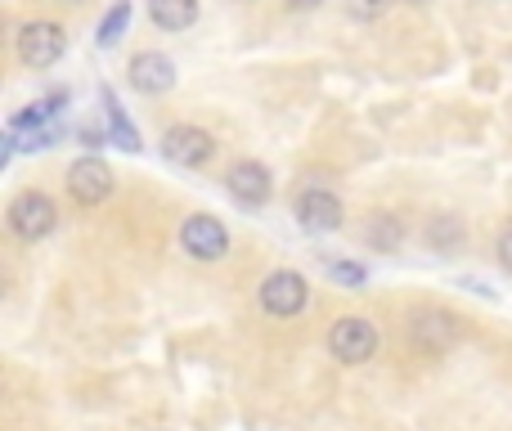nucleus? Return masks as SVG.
<instances>
[{
  "instance_id": "7ed1b4c3",
  "label": "nucleus",
  "mask_w": 512,
  "mask_h": 431,
  "mask_svg": "<svg viewBox=\"0 0 512 431\" xmlns=\"http://www.w3.org/2000/svg\"><path fill=\"white\" fill-rule=\"evenodd\" d=\"M180 243H185V252L194 261H221L230 252V229L216 216H189L185 229H180Z\"/></svg>"
},
{
  "instance_id": "f3484780",
  "label": "nucleus",
  "mask_w": 512,
  "mask_h": 431,
  "mask_svg": "<svg viewBox=\"0 0 512 431\" xmlns=\"http://www.w3.org/2000/svg\"><path fill=\"white\" fill-rule=\"evenodd\" d=\"M328 274H333L337 283H346V288H360L369 274H364V265H355V261H328Z\"/></svg>"
},
{
  "instance_id": "9d476101",
  "label": "nucleus",
  "mask_w": 512,
  "mask_h": 431,
  "mask_svg": "<svg viewBox=\"0 0 512 431\" xmlns=\"http://www.w3.org/2000/svg\"><path fill=\"white\" fill-rule=\"evenodd\" d=\"M297 220L310 229V234H328V229L342 225V203H337V194H328V189L315 185L297 198Z\"/></svg>"
},
{
  "instance_id": "9b49d317",
  "label": "nucleus",
  "mask_w": 512,
  "mask_h": 431,
  "mask_svg": "<svg viewBox=\"0 0 512 431\" xmlns=\"http://www.w3.org/2000/svg\"><path fill=\"white\" fill-rule=\"evenodd\" d=\"M409 333H414L418 346H427V351H441V346L459 342V319L445 315V310H418V315L409 319Z\"/></svg>"
},
{
  "instance_id": "2eb2a0df",
  "label": "nucleus",
  "mask_w": 512,
  "mask_h": 431,
  "mask_svg": "<svg viewBox=\"0 0 512 431\" xmlns=\"http://www.w3.org/2000/svg\"><path fill=\"white\" fill-rule=\"evenodd\" d=\"M400 238H405V229H400L396 216H373L369 220V243L382 247V252H396Z\"/></svg>"
},
{
  "instance_id": "412c9836",
  "label": "nucleus",
  "mask_w": 512,
  "mask_h": 431,
  "mask_svg": "<svg viewBox=\"0 0 512 431\" xmlns=\"http://www.w3.org/2000/svg\"><path fill=\"white\" fill-rule=\"evenodd\" d=\"M288 5H297V9H310V5H319V0H288Z\"/></svg>"
},
{
  "instance_id": "f03ea898",
  "label": "nucleus",
  "mask_w": 512,
  "mask_h": 431,
  "mask_svg": "<svg viewBox=\"0 0 512 431\" xmlns=\"http://www.w3.org/2000/svg\"><path fill=\"white\" fill-rule=\"evenodd\" d=\"M54 220H59L54 203L45 194H36V189H27V194H18L14 203H9V229H14L18 238H27V243L50 234Z\"/></svg>"
},
{
  "instance_id": "6ab92c4d",
  "label": "nucleus",
  "mask_w": 512,
  "mask_h": 431,
  "mask_svg": "<svg viewBox=\"0 0 512 431\" xmlns=\"http://www.w3.org/2000/svg\"><path fill=\"white\" fill-rule=\"evenodd\" d=\"M499 265H504V270H512V225L504 229V234H499Z\"/></svg>"
},
{
  "instance_id": "423d86ee",
  "label": "nucleus",
  "mask_w": 512,
  "mask_h": 431,
  "mask_svg": "<svg viewBox=\"0 0 512 431\" xmlns=\"http://www.w3.org/2000/svg\"><path fill=\"white\" fill-rule=\"evenodd\" d=\"M261 306L279 319H292L306 306V279H301L297 270H274L270 279L261 283Z\"/></svg>"
},
{
  "instance_id": "20e7f679",
  "label": "nucleus",
  "mask_w": 512,
  "mask_h": 431,
  "mask_svg": "<svg viewBox=\"0 0 512 431\" xmlns=\"http://www.w3.org/2000/svg\"><path fill=\"white\" fill-rule=\"evenodd\" d=\"M63 45H68V36H63L59 23H27L23 32H18V54H23L27 68H50V63H59Z\"/></svg>"
},
{
  "instance_id": "39448f33",
  "label": "nucleus",
  "mask_w": 512,
  "mask_h": 431,
  "mask_svg": "<svg viewBox=\"0 0 512 431\" xmlns=\"http://www.w3.org/2000/svg\"><path fill=\"white\" fill-rule=\"evenodd\" d=\"M162 153H167V162H176V167H203L216 153V140L203 126H171V131L162 135Z\"/></svg>"
},
{
  "instance_id": "6e6552de",
  "label": "nucleus",
  "mask_w": 512,
  "mask_h": 431,
  "mask_svg": "<svg viewBox=\"0 0 512 431\" xmlns=\"http://www.w3.org/2000/svg\"><path fill=\"white\" fill-rule=\"evenodd\" d=\"M68 189L77 203L95 207L113 194V171H108V162H99V158H81V162H72V171H68Z\"/></svg>"
},
{
  "instance_id": "aec40b11",
  "label": "nucleus",
  "mask_w": 512,
  "mask_h": 431,
  "mask_svg": "<svg viewBox=\"0 0 512 431\" xmlns=\"http://www.w3.org/2000/svg\"><path fill=\"white\" fill-rule=\"evenodd\" d=\"M81 140H86V144H90V149H95V144H104V135H99V131H95V126H81Z\"/></svg>"
},
{
  "instance_id": "f8f14e48",
  "label": "nucleus",
  "mask_w": 512,
  "mask_h": 431,
  "mask_svg": "<svg viewBox=\"0 0 512 431\" xmlns=\"http://www.w3.org/2000/svg\"><path fill=\"white\" fill-rule=\"evenodd\" d=\"M99 104H104L108 140H113L117 149H126V153H135V149H140V135H135V126H131V122H126V113H122V104H117V95H113V90H104V95H99Z\"/></svg>"
},
{
  "instance_id": "a211bd4d",
  "label": "nucleus",
  "mask_w": 512,
  "mask_h": 431,
  "mask_svg": "<svg viewBox=\"0 0 512 431\" xmlns=\"http://www.w3.org/2000/svg\"><path fill=\"white\" fill-rule=\"evenodd\" d=\"M346 14L360 18V23H373L378 14H387V0H346Z\"/></svg>"
},
{
  "instance_id": "0eeeda50",
  "label": "nucleus",
  "mask_w": 512,
  "mask_h": 431,
  "mask_svg": "<svg viewBox=\"0 0 512 431\" xmlns=\"http://www.w3.org/2000/svg\"><path fill=\"white\" fill-rule=\"evenodd\" d=\"M225 189H230V198L234 203H243V207H265L270 203V171L261 167V162H252V158H243V162H234L230 167V176H225Z\"/></svg>"
},
{
  "instance_id": "f257e3e1",
  "label": "nucleus",
  "mask_w": 512,
  "mask_h": 431,
  "mask_svg": "<svg viewBox=\"0 0 512 431\" xmlns=\"http://www.w3.org/2000/svg\"><path fill=\"white\" fill-rule=\"evenodd\" d=\"M328 351H333L342 364L373 360V351H378V328H373L369 319H360V315L337 319L333 333H328Z\"/></svg>"
},
{
  "instance_id": "ddd939ff",
  "label": "nucleus",
  "mask_w": 512,
  "mask_h": 431,
  "mask_svg": "<svg viewBox=\"0 0 512 431\" xmlns=\"http://www.w3.org/2000/svg\"><path fill=\"white\" fill-rule=\"evenodd\" d=\"M149 18L167 32H185L198 18V0H149Z\"/></svg>"
},
{
  "instance_id": "1a4fd4ad",
  "label": "nucleus",
  "mask_w": 512,
  "mask_h": 431,
  "mask_svg": "<svg viewBox=\"0 0 512 431\" xmlns=\"http://www.w3.org/2000/svg\"><path fill=\"white\" fill-rule=\"evenodd\" d=\"M131 86L140 90V95H167V90L176 86V63L158 50L135 54L131 59Z\"/></svg>"
},
{
  "instance_id": "4468645a",
  "label": "nucleus",
  "mask_w": 512,
  "mask_h": 431,
  "mask_svg": "<svg viewBox=\"0 0 512 431\" xmlns=\"http://www.w3.org/2000/svg\"><path fill=\"white\" fill-rule=\"evenodd\" d=\"M427 243H432L436 252H454V247L463 243V225L454 216H436L432 225H427Z\"/></svg>"
},
{
  "instance_id": "dca6fc26",
  "label": "nucleus",
  "mask_w": 512,
  "mask_h": 431,
  "mask_svg": "<svg viewBox=\"0 0 512 431\" xmlns=\"http://www.w3.org/2000/svg\"><path fill=\"white\" fill-rule=\"evenodd\" d=\"M126 23H131V0H117L113 5V14H104V23H99V45H117L122 41V32H126Z\"/></svg>"
}]
</instances>
